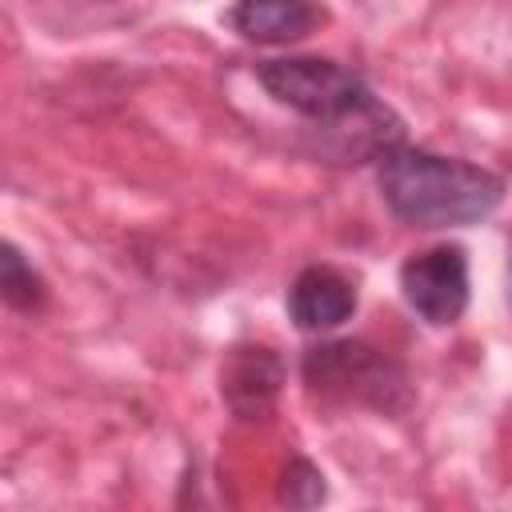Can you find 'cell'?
<instances>
[{
  "instance_id": "obj_1",
  "label": "cell",
  "mask_w": 512,
  "mask_h": 512,
  "mask_svg": "<svg viewBox=\"0 0 512 512\" xmlns=\"http://www.w3.org/2000/svg\"><path fill=\"white\" fill-rule=\"evenodd\" d=\"M260 92L288 108L304 132L308 152L324 164H372L388 144L408 140L404 116L352 64L320 52H288L252 64Z\"/></svg>"
},
{
  "instance_id": "obj_2",
  "label": "cell",
  "mask_w": 512,
  "mask_h": 512,
  "mask_svg": "<svg viewBox=\"0 0 512 512\" xmlns=\"http://www.w3.org/2000/svg\"><path fill=\"white\" fill-rule=\"evenodd\" d=\"M388 216L416 232H452L492 220L508 196V176L468 156H448L412 140L388 144L372 160Z\"/></svg>"
},
{
  "instance_id": "obj_3",
  "label": "cell",
  "mask_w": 512,
  "mask_h": 512,
  "mask_svg": "<svg viewBox=\"0 0 512 512\" xmlns=\"http://www.w3.org/2000/svg\"><path fill=\"white\" fill-rule=\"evenodd\" d=\"M300 384L324 412L408 416L416 404L412 372L388 348L364 336H316L296 360Z\"/></svg>"
},
{
  "instance_id": "obj_4",
  "label": "cell",
  "mask_w": 512,
  "mask_h": 512,
  "mask_svg": "<svg viewBox=\"0 0 512 512\" xmlns=\"http://www.w3.org/2000/svg\"><path fill=\"white\" fill-rule=\"evenodd\" d=\"M396 284L416 320H424L428 328H452L472 304L468 252L448 240L408 252L396 268Z\"/></svg>"
},
{
  "instance_id": "obj_5",
  "label": "cell",
  "mask_w": 512,
  "mask_h": 512,
  "mask_svg": "<svg viewBox=\"0 0 512 512\" xmlns=\"http://www.w3.org/2000/svg\"><path fill=\"white\" fill-rule=\"evenodd\" d=\"M284 384L288 360L264 340H236L220 360V400L236 424L268 420Z\"/></svg>"
},
{
  "instance_id": "obj_6",
  "label": "cell",
  "mask_w": 512,
  "mask_h": 512,
  "mask_svg": "<svg viewBox=\"0 0 512 512\" xmlns=\"http://www.w3.org/2000/svg\"><path fill=\"white\" fill-rule=\"evenodd\" d=\"M360 308V288L348 272H340L336 264H304L288 292H284V312L288 320L308 332V336H332L336 328H344Z\"/></svg>"
},
{
  "instance_id": "obj_7",
  "label": "cell",
  "mask_w": 512,
  "mask_h": 512,
  "mask_svg": "<svg viewBox=\"0 0 512 512\" xmlns=\"http://www.w3.org/2000/svg\"><path fill=\"white\" fill-rule=\"evenodd\" d=\"M224 24L260 48H292L328 24L320 0H232Z\"/></svg>"
},
{
  "instance_id": "obj_8",
  "label": "cell",
  "mask_w": 512,
  "mask_h": 512,
  "mask_svg": "<svg viewBox=\"0 0 512 512\" xmlns=\"http://www.w3.org/2000/svg\"><path fill=\"white\" fill-rule=\"evenodd\" d=\"M0 252H4L0 256V296H4V308L20 312V316H40L52 304L48 276L32 264V256H24V248L16 240H4Z\"/></svg>"
},
{
  "instance_id": "obj_9",
  "label": "cell",
  "mask_w": 512,
  "mask_h": 512,
  "mask_svg": "<svg viewBox=\"0 0 512 512\" xmlns=\"http://www.w3.org/2000/svg\"><path fill=\"white\" fill-rule=\"evenodd\" d=\"M276 500L284 508H316L328 500V480L320 472V464H312L304 452H292L284 460L280 484H276Z\"/></svg>"
},
{
  "instance_id": "obj_10",
  "label": "cell",
  "mask_w": 512,
  "mask_h": 512,
  "mask_svg": "<svg viewBox=\"0 0 512 512\" xmlns=\"http://www.w3.org/2000/svg\"><path fill=\"white\" fill-rule=\"evenodd\" d=\"M508 304H512V244H508Z\"/></svg>"
}]
</instances>
